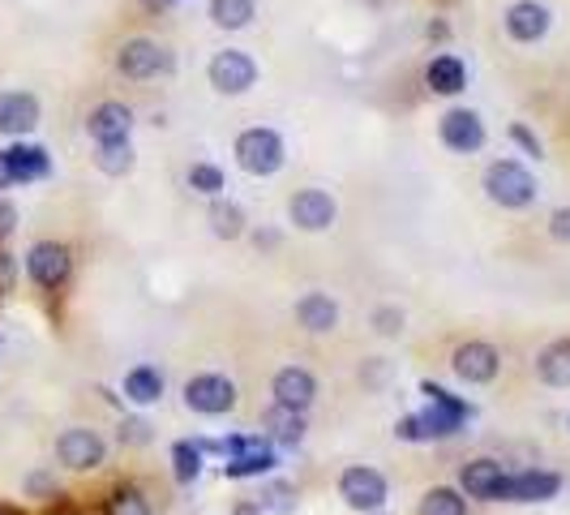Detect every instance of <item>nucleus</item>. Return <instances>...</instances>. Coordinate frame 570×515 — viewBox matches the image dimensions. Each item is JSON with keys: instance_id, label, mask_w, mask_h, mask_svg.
Here are the masks:
<instances>
[{"instance_id": "nucleus-15", "label": "nucleus", "mask_w": 570, "mask_h": 515, "mask_svg": "<svg viewBox=\"0 0 570 515\" xmlns=\"http://www.w3.org/2000/svg\"><path fill=\"white\" fill-rule=\"evenodd\" d=\"M86 134H90L95 143H125V138L134 134V108L121 103V99L95 103L90 117H86Z\"/></svg>"}, {"instance_id": "nucleus-45", "label": "nucleus", "mask_w": 570, "mask_h": 515, "mask_svg": "<svg viewBox=\"0 0 570 515\" xmlns=\"http://www.w3.org/2000/svg\"><path fill=\"white\" fill-rule=\"evenodd\" d=\"M253 241H258V249H262V245H267V249H271V245H275V241H280V236H275V232H258V236H253Z\"/></svg>"}, {"instance_id": "nucleus-31", "label": "nucleus", "mask_w": 570, "mask_h": 515, "mask_svg": "<svg viewBox=\"0 0 570 515\" xmlns=\"http://www.w3.org/2000/svg\"><path fill=\"white\" fill-rule=\"evenodd\" d=\"M185 181H189V189H194V194H202V198H219V194L227 189L223 168H214V163H194Z\"/></svg>"}, {"instance_id": "nucleus-38", "label": "nucleus", "mask_w": 570, "mask_h": 515, "mask_svg": "<svg viewBox=\"0 0 570 515\" xmlns=\"http://www.w3.org/2000/svg\"><path fill=\"white\" fill-rule=\"evenodd\" d=\"M549 236L570 245V207H558V211L549 216Z\"/></svg>"}, {"instance_id": "nucleus-43", "label": "nucleus", "mask_w": 570, "mask_h": 515, "mask_svg": "<svg viewBox=\"0 0 570 515\" xmlns=\"http://www.w3.org/2000/svg\"><path fill=\"white\" fill-rule=\"evenodd\" d=\"M176 0H142V9H150V13H163V9H172Z\"/></svg>"}, {"instance_id": "nucleus-37", "label": "nucleus", "mask_w": 570, "mask_h": 515, "mask_svg": "<svg viewBox=\"0 0 570 515\" xmlns=\"http://www.w3.org/2000/svg\"><path fill=\"white\" fill-rule=\"evenodd\" d=\"M373 322H377V335H404V314L399 309H377Z\"/></svg>"}, {"instance_id": "nucleus-2", "label": "nucleus", "mask_w": 570, "mask_h": 515, "mask_svg": "<svg viewBox=\"0 0 570 515\" xmlns=\"http://www.w3.org/2000/svg\"><path fill=\"white\" fill-rule=\"evenodd\" d=\"M536 176L519 159H494L485 168V198L501 211H523L536 203Z\"/></svg>"}, {"instance_id": "nucleus-41", "label": "nucleus", "mask_w": 570, "mask_h": 515, "mask_svg": "<svg viewBox=\"0 0 570 515\" xmlns=\"http://www.w3.org/2000/svg\"><path fill=\"white\" fill-rule=\"evenodd\" d=\"M13 185V172H9V163H4V150H0V189H9Z\"/></svg>"}, {"instance_id": "nucleus-23", "label": "nucleus", "mask_w": 570, "mask_h": 515, "mask_svg": "<svg viewBox=\"0 0 570 515\" xmlns=\"http://www.w3.org/2000/svg\"><path fill=\"white\" fill-rule=\"evenodd\" d=\"M262 434H267L271 442H280V446H300V439H305V413L284 408V404L267 408V417H262Z\"/></svg>"}, {"instance_id": "nucleus-39", "label": "nucleus", "mask_w": 570, "mask_h": 515, "mask_svg": "<svg viewBox=\"0 0 570 515\" xmlns=\"http://www.w3.org/2000/svg\"><path fill=\"white\" fill-rule=\"evenodd\" d=\"M13 228H17V207L9 198H0V245L13 236Z\"/></svg>"}, {"instance_id": "nucleus-33", "label": "nucleus", "mask_w": 570, "mask_h": 515, "mask_svg": "<svg viewBox=\"0 0 570 515\" xmlns=\"http://www.w3.org/2000/svg\"><path fill=\"white\" fill-rule=\"evenodd\" d=\"M108 515H150V507H146V499L134 486H121V490L108 499Z\"/></svg>"}, {"instance_id": "nucleus-28", "label": "nucleus", "mask_w": 570, "mask_h": 515, "mask_svg": "<svg viewBox=\"0 0 570 515\" xmlns=\"http://www.w3.org/2000/svg\"><path fill=\"white\" fill-rule=\"evenodd\" d=\"M202 459H207V451H202L198 442L181 439L172 446V477H176L181 486H194V481L202 477Z\"/></svg>"}, {"instance_id": "nucleus-21", "label": "nucleus", "mask_w": 570, "mask_h": 515, "mask_svg": "<svg viewBox=\"0 0 570 515\" xmlns=\"http://www.w3.org/2000/svg\"><path fill=\"white\" fill-rule=\"evenodd\" d=\"M425 86L433 95H463L468 90V65L455 57V52H437L425 65Z\"/></svg>"}, {"instance_id": "nucleus-11", "label": "nucleus", "mask_w": 570, "mask_h": 515, "mask_svg": "<svg viewBox=\"0 0 570 515\" xmlns=\"http://www.w3.org/2000/svg\"><path fill=\"white\" fill-rule=\"evenodd\" d=\"M287 220L296 223L300 232H326L339 220V203L326 189H296L287 198Z\"/></svg>"}, {"instance_id": "nucleus-24", "label": "nucleus", "mask_w": 570, "mask_h": 515, "mask_svg": "<svg viewBox=\"0 0 570 515\" xmlns=\"http://www.w3.org/2000/svg\"><path fill=\"white\" fill-rule=\"evenodd\" d=\"M163 373L154 366H138L125 373V400L129 404H138V408H146V404H159L163 400Z\"/></svg>"}, {"instance_id": "nucleus-4", "label": "nucleus", "mask_w": 570, "mask_h": 515, "mask_svg": "<svg viewBox=\"0 0 570 515\" xmlns=\"http://www.w3.org/2000/svg\"><path fill=\"white\" fill-rule=\"evenodd\" d=\"M116 70L129 77V82H150L159 74H172L176 70V57L172 48H163L159 39H146V35H134L116 48Z\"/></svg>"}, {"instance_id": "nucleus-18", "label": "nucleus", "mask_w": 570, "mask_h": 515, "mask_svg": "<svg viewBox=\"0 0 570 515\" xmlns=\"http://www.w3.org/2000/svg\"><path fill=\"white\" fill-rule=\"evenodd\" d=\"M271 395H275V404H284V408L309 413V404L318 400V378H313L309 369L287 366V369H280V373H275V382H271Z\"/></svg>"}, {"instance_id": "nucleus-47", "label": "nucleus", "mask_w": 570, "mask_h": 515, "mask_svg": "<svg viewBox=\"0 0 570 515\" xmlns=\"http://www.w3.org/2000/svg\"><path fill=\"white\" fill-rule=\"evenodd\" d=\"M369 515H382V512H369Z\"/></svg>"}, {"instance_id": "nucleus-13", "label": "nucleus", "mask_w": 570, "mask_h": 515, "mask_svg": "<svg viewBox=\"0 0 570 515\" xmlns=\"http://www.w3.org/2000/svg\"><path fill=\"white\" fill-rule=\"evenodd\" d=\"M558 490H562V477H558V473L528 468V473H515V477L506 473L498 499L501 503H549V499H558Z\"/></svg>"}, {"instance_id": "nucleus-30", "label": "nucleus", "mask_w": 570, "mask_h": 515, "mask_svg": "<svg viewBox=\"0 0 570 515\" xmlns=\"http://www.w3.org/2000/svg\"><path fill=\"white\" fill-rule=\"evenodd\" d=\"M421 515H468V499L450 486H433L421 499Z\"/></svg>"}, {"instance_id": "nucleus-5", "label": "nucleus", "mask_w": 570, "mask_h": 515, "mask_svg": "<svg viewBox=\"0 0 570 515\" xmlns=\"http://www.w3.org/2000/svg\"><path fill=\"white\" fill-rule=\"evenodd\" d=\"M207 82L214 86V95H227V99L249 95L258 86V61L249 52H240V48H223L207 65Z\"/></svg>"}, {"instance_id": "nucleus-1", "label": "nucleus", "mask_w": 570, "mask_h": 515, "mask_svg": "<svg viewBox=\"0 0 570 515\" xmlns=\"http://www.w3.org/2000/svg\"><path fill=\"white\" fill-rule=\"evenodd\" d=\"M421 395L429 400L425 413H412L395 426V434L404 442H433V439H450L468 417H472V404H463L459 395H450L446 387L437 382H421Z\"/></svg>"}, {"instance_id": "nucleus-25", "label": "nucleus", "mask_w": 570, "mask_h": 515, "mask_svg": "<svg viewBox=\"0 0 570 515\" xmlns=\"http://www.w3.org/2000/svg\"><path fill=\"white\" fill-rule=\"evenodd\" d=\"M134 163H138V155H134V143H129V138H125V143H95V168H99L103 176H129Z\"/></svg>"}, {"instance_id": "nucleus-12", "label": "nucleus", "mask_w": 570, "mask_h": 515, "mask_svg": "<svg viewBox=\"0 0 570 515\" xmlns=\"http://www.w3.org/2000/svg\"><path fill=\"white\" fill-rule=\"evenodd\" d=\"M57 459L70 468V473H95L103 459H108V442L99 439L95 430L86 426H73L57 439Z\"/></svg>"}, {"instance_id": "nucleus-35", "label": "nucleus", "mask_w": 570, "mask_h": 515, "mask_svg": "<svg viewBox=\"0 0 570 515\" xmlns=\"http://www.w3.org/2000/svg\"><path fill=\"white\" fill-rule=\"evenodd\" d=\"M510 143H515V147H523L528 155H532V159H541V150H545V147H541V138H536L528 125H519V121L510 125Z\"/></svg>"}, {"instance_id": "nucleus-8", "label": "nucleus", "mask_w": 570, "mask_h": 515, "mask_svg": "<svg viewBox=\"0 0 570 515\" xmlns=\"http://www.w3.org/2000/svg\"><path fill=\"white\" fill-rule=\"evenodd\" d=\"M501 26L515 44H541L554 30V9L545 0H515V4H506Z\"/></svg>"}, {"instance_id": "nucleus-10", "label": "nucleus", "mask_w": 570, "mask_h": 515, "mask_svg": "<svg viewBox=\"0 0 570 515\" xmlns=\"http://www.w3.org/2000/svg\"><path fill=\"white\" fill-rule=\"evenodd\" d=\"M437 138H442V147L455 150V155H476V150L485 147V121H481V112H472V108H450L442 121H437Z\"/></svg>"}, {"instance_id": "nucleus-29", "label": "nucleus", "mask_w": 570, "mask_h": 515, "mask_svg": "<svg viewBox=\"0 0 570 515\" xmlns=\"http://www.w3.org/2000/svg\"><path fill=\"white\" fill-rule=\"evenodd\" d=\"M211 232L219 241H240L245 236V211L236 203H227L223 194L211 198Z\"/></svg>"}, {"instance_id": "nucleus-3", "label": "nucleus", "mask_w": 570, "mask_h": 515, "mask_svg": "<svg viewBox=\"0 0 570 515\" xmlns=\"http://www.w3.org/2000/svg\"><path fill=\"white\" fill-rule=\"evenodd\" d=\"M232 155H236V168L249 172V176H275L287 163L284 138H280L275 130H267V125H253V130L236 134Z\"/></svg>"}, {"instance_id": "nucleus-14", "label": "nucleus", "mask_w": 570, "mask_h": 515, "mask_svg": "<svg viewBox=\"0 0 570 515\" xmlns=\"http://www.w3.org/2000/svg\"><path fill=\"white\" fill-rule=\"evenodd\" d=\"M450 369L468 382V387H481V382H494L501 369V357L494 344H485V340H468V344H459L455 348V357H450Z\"/></svg>"}, {"instance_id": "nucleus-16", "label": "nucleus", "mask_w": 570, "mask_h": 515, "mask_svg": "<svg viewBox=\"0 0 570 515\" xmlns=\"http://www.w3.org/2000/svg\"><path fill=\"white\" fill-rule=\"evenodd\" d=\"M275 464H280V451H275V442H271V439H245L236 455H227L223 473H227L232 481H245V477H267Z\"/></svg>"}, {"instance_id": "nucleus-26", "label": "nucleus", "mask_w": 570, "mask_h": 515, "mask_svg": "<svg viewBox=\"0 0 570 515\" xmlns=\"http://www.w3.org/2000/svg\"><path fill=\"white\" fill-rule=\"evenodd\" d=\"M258 17V0H211V22L219 30H245Z\"/></svg>"}, {"instance_id": "nucleus-44", "label": "nucleus", "mask_w": 570, "mask_h": 515, "mask_svg": "<svg viewBox=\"0 0 570 515\" xmlns=\"http://www.w3.org/2000/svg\"><path fill=\"white\" fill-rule=\"evenodd\" d=\"M450 30H446V22H429V39H446Z\"/></svg>"}, {"instance_id": "nucleus-46", "label": "nucleus", "mask_w": 570, "mask_h": 515, "mask_svg": "<svg viewBox=\"0 0 570 515\" xmlns=\"http://www.w3.org/2000/svg\"><path fill=\"white\" fill-rule=\"evenodd\" d=\"M0 515H13V512H4V507H0Z\"/></svg>"}, {"instance_id": "nucleus-42", "label": "nucleus", "mask_w": 570, "mask_h": 515, "mask_svg": "<svg viewBox=\"0 0 570 515\" xmlns=\"http://www.w3.org/2000/svg\"><path fill=\"white\" fill-rule=\"evenodd\" d=\"M236 515H262V503H258V499H249V503H240V507H236Z\"/></svg>"}, {"instance_id": "nucleus-9", "label": "nucleus", "mask_w": 570, "mask_h": 515, "mask_svg": "<svg viewBox=\"0 0 570 515\" xmlns=\"http://www.w3.org/2000/svg\"><path fill=\"white\" fill-rule=\"evenodd\" d=\"M185 404H189V413L219 417V413L236 408V382L227 373H198L185 382Z\"/></svg>"}, {"instance_id": "nucleus-6", "label": "nucleus", "mask_w": 570, "mask_h": 515, "mask_svg": "<svg viewBox=\"0 0 570 515\" xmlns=\"http://www.w3.org/2000/svg\"><path fill=\"white\" fill-rule=\"evenodd\" d=\"M26 275H30V284L44 289V293L65 289L73 275L70 245H61V241H39V245H30V254H26Z\"/></svg>"}, {"instance_id": "nucleus-20", "label": "nucleus", "mask_w": 570, "mask_h": 515, "mask_svg": "<svg viewBox=\"0 0 570 515\" xmlns=\"http://www.w3.org/2000/svg\"><path fill=\"white\" fill-rule=\"evenodd\" d=\"M501 481H506V468H501L498 459H472V464H463V473H459L463 494H468V499H485V503H498Z\"/></svg>"}, {"instance_id": "nucleus-40", "label": "nucleus", "mask_w": 570, "mask_h": 515, "mask_svg": "<svg viewBox=\"0 0 570 515\" xmlns=\"http://www.w3.org/2000/svg\"><path fill=\"white\" fill-rule=\"evenodd\" d=\"M30 490H35V494H39V490H52V477H44V473H35V477H30Z\"/></svg>"}, {"instance_id": "nucleus-32", "label": "nucleus", "mask_w": 570, "mask_h": 515, "mask_svg": "<svg viewBox=\"0 0 570 515\" xmlns=\"http://www.w3.org/2000/svg\"><path fill=\"white\" fill-rule=\"evenodd\" d=\"M258 503H262V512L292 515V512H296V490H292V486H284V481H271V486H262Z\"/></svg>"}, {"instance_id": "nucleus-17", "label": "nucleus", "mask_w": 570, "mask_h": 515, "mask_svg": "<svg viewBox=\"0 0 570 515\" xmlns=\"http://www.w3.org/2000/svg\"><path fill=\"white\" fill-rule=\"evenodd\" d=\"M39 125V99L30 90H4L0 95V134L4 138H26Z\"/></svg>"}, {"instance_id": "nucleus-34", "label": "nucleus", "mask_w": 570, "mask_h": 515, "mask_svg": "<svg viewBox=\"0 0 570 515\" xmlns=\"http://www.w3.org/2000/svg\"><path fill=\"white\" fill-rule=\"evenodd\" d=\"M13 289H17V258L0 245V296H9Z\"/></svg>"}, {"instance_id": "nucleus-36", "label": "nucleus", "mask_w": 570, "mask_h": 515, "mask_svg": "<svg viewBox=\"0 0 570 515\" xmlns=\"http://www.w3.org/2000/svg\"><path fill=\"white\" fill-rule=\"evenodd\" d=\"M121 442H125V446H142V442H150V426H146L142 417H129V421L121 426Z\"/></svg>"}, {"instance_id": "nucleus-22", "label": "nucleus", "mask_w": 570, "mask_h": 515, "mask_svg": "<svg viewBox=\"0 0 570 515\" xmlns=\"http://www.w3.org/2000/svg\"><path fill=\"white\" fill-rule=\"evenodd\" d=\"M296 322H300L309 335H326V331H335V327H339V305H335V296L305 293L300 301H296Z\"/></svg>"}, {"instance_id": "nucleus-27", "label": "nucleus", "mask_w": 570, "mask_h": 515, "mask_svg": "<svg viewBox=\"0 0 570 515\" xmlns=\"http://www.w3.org/2000/svg\"><path fill=\"white\" fill-rule=\"evenodd\" d=\"M536 373H541V382H549V387H570V340L549 344V348L541 353V361H536Z\"/></svg>"}, {"instance_id": "nucleus-19", "label": "nucleus", "mask_w": 570, "mask_h": 515, "mask_svg": "<svg viewBox=\"0 0 570 515\" xmlns=\"http://www.w3.org/2000/svg\"><path fill=\"white\" fill-rule=\"evenodd\" d=\"M4 163L13 172V185H30V181H44L52 176V155L35 143H13L4 147Z\"/></svg>"}, {"instance_id": "nucleus-7", "label": "nucleus", "mask_w": 570, "mask_h": 515, "mask_svg": "<svg viewBox=\"0 0 570 515\" xmlns=\"http://www.w3.org/2000/svg\"><path fill=\"white\" fill-rule=\"evenodd\" d=\"M386 477L369 464H352L344 477H339V499L352 507V512L369 515V512H382L386 507Z\"/></svg>"}]
</instances>
